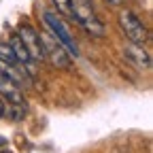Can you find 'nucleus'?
Masks as SVG:
<instances>
[{
	"label": "nucleus",
	"mask_w": 153,
	"mask_h": 153,
	"mask_svg": "<svg viewBox=\"0 0 153 153\" xmlns=\"http://www.w3.org/2000/svg\"><path fill=\"white\" fill-rule=\"evenodd\" d=\"M0 117H4V104H2V100H0Z\"/></svg>",
	"instance_id": "11"
},
{
	"label": "nucleus",
	"mask_w": 153,
	"mask_h": 153,
	"mask_svg": "<svg viewBox=\"0 0 153 153\" xmlns=\"http://www.w3.org/2000/svg\"><path fill=\"white\" fill-rule=\"evenodd\" d=\"M0 153H7V151H0Z\"/></svg>",
	"instance_id": "14"
},
{
	"label": "nucleus",
	"mask_w": 153,
	"mask_h": 153,
	"mask_svg": "<svg viewBox=\"0 0 153 153\" xmlns=\"http://www.w3.org/2000/svg\"><path fill=\"white\" fill-rule=\"evenodd\" d=\"M0 74H4L7 79H11V81L17 83V85H28V83H30V81H28L30 76H28L26 68L19 66V64H7V62L0 60Z\"/></svg>",
	"instance_id": "8"
},
{
	"label": "nucleus",
	"mask_w": 153,
	"mask_h": 153,
	"mask_svg": "<svg viewBox=\"0 0 153 153\" xmlns=\"http://www.w3.org/2000/svg\"><path fill=\"white\" fill-rule=\"evenodd\" d=\"M117 19H119L121 32L130 38L132 43L143 45V43L147 41V26H145L132 11H119V17H117Z\"/></svg>",
	"instance_id": "4"
},
{
	"label": "nucleus",
	"mask_w": 153,
	"mask_h": 153,
	"mask_svg": "<svg viewBox=\"0 0 153 153\" xmlns=\"http://www.w3.org/2000/svg\"><path fill=\"white\" fill-rule=\"evenodd\" d=\"M0 60L7 62V64H17L15 53H13V49H11L9 43H0Z\"/></svg>",
	"instance_id": "9"
},
{
	"label": "nucleus",
	"mask_w": 153,
	"mask_h": 153,
	"mask_svg": "<svg viewBox=\"0 0 153 153\" xmlns=\"http://www.w3.org/2000/svg\"><path fill=\"white\" fill-rule=\"evenodd\" d=\"M53 2L57 7V13L72 17V0H53Z\"/></svg>",
	"instance_id": "10"
},
{
	"label": "nucleus",
	"mask_w": 153,
	"mask_h": 153,
	"mask_svg": "<svg viewBox=\"0 0 153 153\" xmlns=\"http://www.w3.org/2000/svg\"><path fill=\"white\" fill-rule=\"evenodd\" d=\"M72 19H76L91 36H104V24L96 15L91 0H72Z\"/></svg>",
	"instance_id": "1"
},
{
	"label": "nucleus",
	"mask_w": 153,
	"mask_h": 153,
	"mask_svg": "<svg viewBox=\"0 0 153 153\" xmlns=\"http://www.w3.org/2000/svg\"><path fill=\"white\" fill-rule=\"evenodd\" d=\"M0 96L9 102V104H24V96L17 83L7 79L4 74H0Z\"/></svg>",
	"instance_id": "7"
},
{
	"label": "nucleus",
	"mask_w": 153,
	"mask_h": 153,
	"mask_svg": "<svg viewBox=\"0 0 153 153\" xmlns=\"http://www.w3.org/2000/svg\"><path fill=\"white\" fill-rule=\"evenodd\" d=\"M108 2H111V4H119V2H121V0H108Z\"/></svg>",
	"instance_id": "12"
},
{
	"label": "nucleus",
	"mask_w": 153,
	"mask_h": 153,
	"mask_svg": "<svg viewBox=\"0 0 153 153\" xmlns=\"http://www.w3.org/2000/svg\"><path fill=\"white\" fill-rule=\"evenodd\" d=\"M2 143H4V138H0V145H2Z\"/></svg>",
	"instance_id": "13"
},
{
	"label": "nucleus",
	"mask_w": 153,
	"mask_h": 153,
	"mask_svg": "<svg viewBox=\"0 0 153 153\" xmlns=\"http://www.w3.org/2000/svg\"><path fill=\"white\" fill-rule=\"evenodd\" d=\"M43 22H45V26L49 28V32L57 38V41L62 43V47L70 53V55H79V47H76V41L72 38V34H70V30L66 28V24L62 22V17H60V13H53V11H47V13H43Z\"/></svg>",
	"instance_id": "2"
},
{
	"label": "nucleus",
	"mask_w": 153,
	"mask_h": 153,
	"mask_svg": "<svg viewBox=\"0 0 153 153\" xmlns=\"http://www.w3.org/2000/svg\"><path fill=\"white\" fill-rule=\"evenodd\" d=\"M41 45H43V51H45V60H49L55 68H70V57H68V51L62 47V43L47 30V32H41Z\"/></svg>",
	"instance_id": "3"
},
{
	"label": "nucleus",
	"mask_w": 153,
	"mask_h": 153,
	"mask_svg": "<svg viewBox=\"0 0 153 153\" xmlns=\"http://www.w3.org/2000/svg\"><path fill=\"white\" fill-rule=\"evenodd\" d=\"M123 55H126V60H128L130 64H134V66L140 68V70H149V68H151V55H149L140 45H136V43L126 45Z\"/></svg>",
	"instance_id": "6"
},
{
	"label": "nucleus",
	"mask_w": 153,
	"mask_h": 153,
	"mask_svg": "<svg viewBox=\"0 0 153 153\" xmlns=\"http://www.w3.org/2000/svg\"><path fill=\"white\" fill-rule=\"evenodd\" d=\"M17 36L22 38L24 47L28 49L32 62H43L45 60V51H43V45H41V36H38V32L30 24H24L22 28H19L17 30Z\"/></svg>",
	"instance_id": "5"
}]
</instances>
